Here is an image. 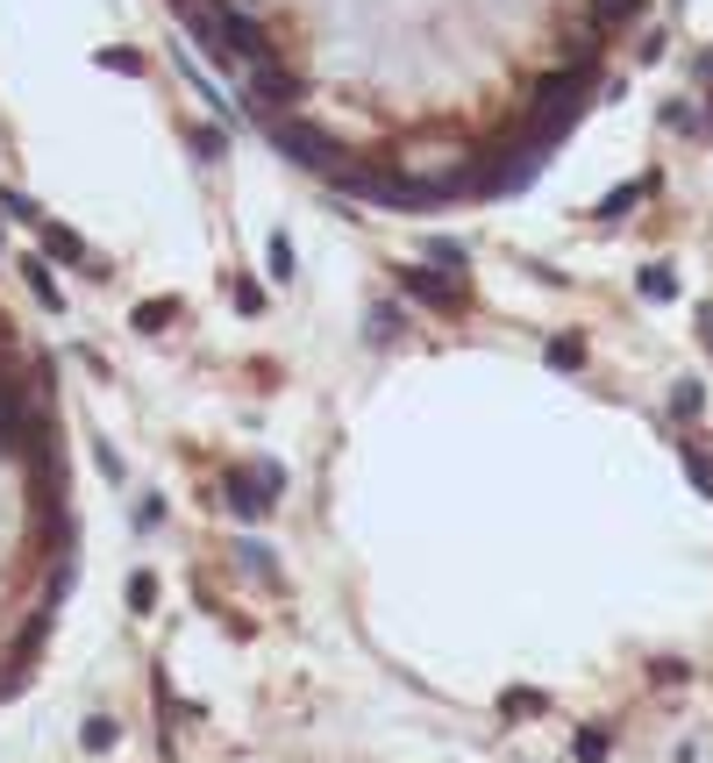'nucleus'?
<instances>
[{"mask_svg":"<svg viewBox=\"0 0 713 763\" xmlns=\"http://www.w3.org/2000/svg\"><path fill=\"white\" fill-rule=\"evenodd\" d=\"M22 279H29V293H36V301L51 307V314L65 307V286H57V264L43 258V250H36V258H22Z\"/></svg>","mask_w":713,"mask_h":763,"instance_id":"7","label":"nucleus"},{"mask_svg":"<svg viewBox=\"0 0 713 763\" xmlns=\"http://www.w3.org/2000/svg\"><path fill=\"white\" fill-rule=\"evenodd\" d=\"M158 607V571H129V613Z\"/></svg>","mask_w":713,"mask_h":763,"instance_id":"20","label":"nucleus"},{"mask_svg":"<svg viewBox=\"0 0 713 763\" xmlns=\"http://www.w3.org/2000/svg\"><path fill=\"white\" fill-rule=\"evenodd\" d=\"M257 129H264V137L279 143V151L293 157V164H307V172H322V178L343 164V143H336V137H322L314 122H300V115H279V122H257Z\"/></svg>","mask_w":713,"mask_h":763,"instance_id":"2","label":"nucleus"},{"mask_svg":"<svg viewBox=\"0 0 713 763\" xmlns=\"http://www.w3.org/2000/svg\"><path fill=\"white\" fill-rule=\"evenodd\" d=\"M0 215H8V221H29V229H43V221H51V215H43V207L36 200H29V193H0Z\"/></svg>","mask_w":713,"mask_h":763,"instance_id":"16","label":"nucleus"},{"mask_svg":"<svg viewBox=\"0 0 713 763\" xmlns=\"http://www.w3.org/2000/svg\"><path fill=\"white\" fill-rule=\"evenodd\" d=\"M236 557H242V571H250V578H271V586H279V564H271L264 543H236Z\"/></svg>","mask_w":713,"mask_h":763,"instance_id":"18","label":"nucleus"},{"mask_svg":"<svg viewBox=\"0 0 713 763\" xmlns=\"http://www.w3.org/2000/svg\"><path fill=\"white\" fill-rule=\"evenodd\" d=\"M678 464H685V478L713 500V457H706V443H692V436H685V443H678Z\"/></svg>","mask_w":713,"mask_h":763,"instance_id":"10","label":"nucleus"},{"mask_svg":"<svg viewBox=\"0 0 713 763\" xmlns=\"http://www.w3.org/2000/svg\"><path fill=\"white\" fill-rule=\"evenodd\" d=\"M94 65H100V72H121V79H143V72H150V65H143V51H121V43H115V51H100Z\"/></svg>","mask_w":713,"mask_h":763,"instance_id":"17","label":"nucleus"},{"mask_svg":"<svg viewBox=\"0 0 713 763\" xmlns=\"http://www.w3.org/2000/svg\"><path fill=\"white\" fill-rule=\"evenodd\" d=\"M400 293H414V301L435 307L443 321H464V314H472V272H421V264H407Z\"/></svg>","mask_w":713,"mask_h":763,"instance_id":"4","label":"nucleus"},{"mask_svg":"<svg viewBox=\"0 0 713 763\" xmlns=\"http://www.w3.org/2000/svg\"><path fill=\"white\" fill-rule=\"evenodd\" d=\"M700 407H706V385L700 379H678L671 385V414H678V422H700Z\"/></svg>","mask_w":713,"mask_h":763,"instance_id":"15","label":"nucleus"},{"mask_svg":"<svg viewBox=\"0 0 713 763\" xmlns=\"http://www.w3.org/2000/svg\"><path fill=\"white\" fill-rule=\"evenodd\" d=\"M649 193H657V178H628V186H614V193H606V200L593 207V215H599V221H620L628 207H642Z\"/></svg>","mask_w":713,"mask_h":763,"instance_id":"8","label":"nucleus"},{"mask_svg":"<svg viewBox=\"0 0 713 763\" xmlns=\"http://www.w3.org/2000/svg\"><path fill=\"white\" fill-rule=\"evenodd\" d=\"M606 750H614V735H606V728H585V735L571 742V756H579V763H606Z\"/></svg>","mask_w":713,"mask_h":763,"instance_id":"21","label":"nucleus"},{"mask_svg":"<svg viewBox=\"0 0 713 763\" xmlns=\"http://www.w3.org/2000/svg\"><path fill=\"white\" fill-rule=\"evenodd\" d=\"M400 328H407V314H400V307H386V301L371 307V336H400Z\"/></svg>","mask_w":713,"mask_h":763,"instance_id":"25","label":"nucleus"},{"mask_svg":"<svg viewBox=\"0 0 713 763\" xmlns=\"http://www.w3.org/2000/svg\"><path fill=\"white\" fill-rule=\"evenodd\" d=\"M193 151H201L207 164H222L229 157V137H222V129H193Z\"/></svg>","mask_w":713,"mask_h":763,"instance_id":"23","label":"nucleus"},{"mask_svg":"<svg viewBox=\"0 0 713 763\" xmlns=\"http://www.w3.org/2000/svg\"><path fill=\"white\" fill-rule=\"evenodd\" d=\"M79 742H86V750H94V756H100V750H115V742H121V728L108 721V713H94V721H86V728H79Z\"/></svg>","mask_w":713,"mask_h":763,"instance_id":"19","label":"nucleus"},{"mask_svg":"<svg viewBox=\"0 0 713 763\" xmlns=\"http://www.w3.org/2000/svg\"><path fill=\"white\" fill-rule=\"evenodd\" d=\"M542 364L550 371H585V342L579 336H550L542 342Z\"/></svg>","mask_w":713,"mask_h":763,"instance_id":"11","label":"nucleus"},{"mask_svg":"<svg viewBox=\"0 0 713 763\" xmlns=\"http://www.w3.org/2000/svg\"><path fill=\"white\" fill-rule=\"evenodd\" d=\"M649 0H593V36H606V29H620V22H635Z\"/></svg>","mask_w":713,"mask_h":763,"instance_id":"12","label":"nucleus"},{"mask_svg":"<svg viewBox=\"0 0 713 763\" xmlns=\"http://www.w3.org/2000/svg\"><path fill=\"white\" fill-rule=\"evenodd\" d=\"M264 272H271V286H293V279H300V250H293V236H285V229L264 236Z\"/></svg>","mask_w":713,"mask_h":763,"instance_id":"6","label":"nucleus"},{"mask_svg":"<svg viewBox=\"0 0 713 763\" xmlns=\"http://www.w3.org/2000/svg\"><path fill=\"white\" fill-rule=\"evenodd\" d=\"M279 500H285V464L250 457V464H229V471H222V514H236V521H264Z\"/></svg>","mask_w":713,"mask_h":763,"instance_id":"1","label":"nucleus"},{"mask_svg":"<svg viewBox=\"0 0 713 763\" xmlns=\"http://www.w3.org/2000/svg\"><path fill=\"white\" fill-rule=\"evenodd\" d=\"M429 258H435V264H457V272H464V243H450V236H435Z\"/></svg>","mask_w":713,"mask_h":763,"instance_id":"26","label":"nucleus"},{"mask_svg":"<svg viewBox=\"0 0 713 763\" xmlns=\"http://www.w3.org/2000/svg\"><path fill=\"white\" fill-rule=\"evenodd\" d=\"M700 86H706V100H713V51H700Z\"/></svg>","mask_w":713,"mask_h":763,"instance_id":"27","label":"nucleus"},{"mask_svg":"<svg viewBox=\"0 0 713 763\" xmlns=\"http://www.w3.org/2000/svg\"><path fill=\"white\" fill-rule=\"evenodd\" d=\"M300 100H307V79H300L285 57L250 65V108H257V122H279V115H293Z\"/></svg>","mask_w":713,"mask_h":763,"instance_id":"3","label":"nucleus"},{"mask_svg":"<svg viewBox=\"0 0 713 763\" xmlns=\"http://www.w3.org/2000/svg\"><path fill=\"white\" fill-rule=\"evenodd\" d=\"M536 713H550V699H542V693H528V685L499 699V721H536Z\"/></svg>","mask_w":713,"mask_h":763,"instance_id":"14","label":"nucleus"},{"mask_svg":"<svg viewBox=\"0 0 713 763\" xmlns=\"http://www.w3.org/2000/svg\"><path fill=\"white\" fill-rule=\"evenodd\" d=\"M635 293H642V301H678V272L671 264H642V279H635Z\"/></svg>","mask_w":713,"mask_h":763,"instance_id":"9","label":"nucleus"},{"mask_svg":"<svg viewBox=\"0 0 713 763\" xmlns=\"http://www.w3.org/2000/svg\"><path fill=\"white\" fill-rule=\"evenodd\" d=\"M229 301H236V314H264V286L257 279H229Z\"/></svg>","mask_w":713,"mask_h":763,"instance_id":"22","label":"nucleus"},{"mask_svg":"<svg viewBox=\"0 0 713 763\" xmlns=\"http://www.w3.org/2000/svg\"><path fill=\"white\" fill-rule=\"evenodd\" d=\"M179 314H186L179 301H143V307H136V336H158V328H172Z\"/></svg>","mask_w":713,"mask_h":763,"instance_id":"13","label":"nucleus"},{"mask_svg":"<svg viewBox=\"0 0 713 763\" xmlns=\"http://www.w3.org/2000/svg\"><path fill=\"white\" fill-rule=\"evenodd\" d=\"M36 236H43V258H51V264H79V272L108 279V264H100L94 250H86V236H79V229H65V221H43Z\"/></svg>","mask_w":713,"mask_h":763,"instance_id":"5","label":"nucleus"},{"mask_svg":"<svg viewBox=\"0 0 713 763\" xmlns=\"http://www.w3.org/2000/svg\"><path fill=\"white\" fill-rule=\"evenodd\" d=\"M179 72H186V79H193V94H201V100H207V108H229V100H222V94H215V86H207V79H201V65H193V57H186V51H179Z\"/></svg>","mask_w":713,"mask_h":763,"instance_id":"24","label":"nucleus"},{"mask_svg":"<svg viewBox=\"0 0 713 763\" xmlns=\"http://www.w3.org/2000/svg\"><path fill=\"white\" fill-rule=\"evenodd\" d=\"M700 342H706V350H713V301L700 307Z\"/></svg>","mask_w":713,"mask_h":763,"instance_id":"28","label":"nucleus"}]
</instances>
